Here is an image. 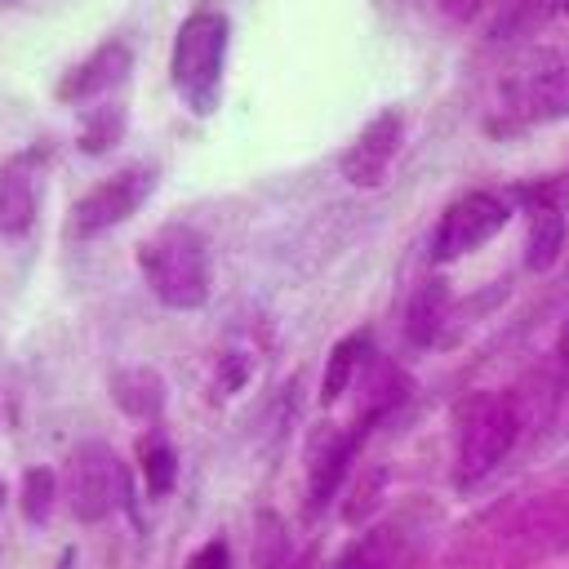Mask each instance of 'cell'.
Returning <instances> with one entry per match:
<instances>
[{
  "instance_id": "11",
  "label": "cell",
  "mask_w": 569,
  "mask_h": 569,
  "mask_svg": "<svg viewBox=\"0 0 569 569\" xmlns=\"http://www.w3.org/2000/svg\"><path fill=\"white\" fill-rule=\"evenodd\" d=\"M129 62H133L129 49H124L120 40H107L102 49H93L80 67H71V71L62 76L58 98H62V102H89V98L116 89V84L129 76Z\"/></svg>"
},
{
  "instance_id": "23",
  "label": "cell",
  "mask_w": 569,
  "mask_h": 569,
  "mask_svg": "<svg viewBox=\"0 0 569 569\" xmlns=\"http://www.w3.org/2000/svg\"><path fill=\"white\" fill-rule=\"evenodd\" d=\"M76 565V551H62V560H58V569H71Z\"/></svg>"
},
{
  "instance_id": "24",
  "label": "cell",
  "mask_w": 569,
  "mask_h": 569,
  "mask_svg": "<svg viewBox=\"0 0 569 569\" xmlns=\"http://www.w3.org/2000/svg\"><path fill=\"white\" fill-rule=\"evenodd\" d=\"M4 498H9V485H4V480H0V507H4Z\"/></svg>"
},
{
  "instance_id": "1",
  "label": "cell",
  "mask_w": 569,
  "mask_h": 569,
  "mask_svg": "<svg viewBox=\"0 0 569 569\" xmlns=\"http://www.w3.org/2000/svg\"><path fill=\"white\" fill-rule=\"evenodd\" d=\"M138 267L164 307L196 311L209 302L213 276H209V249H204L200 231H191L182 222H164L160 231H151L138 244Z\"/></svg>"
},
{
  "instance_id": "18",
  "label": "cell",
  "mask_w": 569,
  "mask_h": 569,
  "mask_svg": "<svg viewBox=\"0 0 569 569\" xmlns=\"http://www.w3.org/2000/svg\"><path fill=\"white\" fill-rule=\"evenodd\" d=\"M53 471L49 467H31L27 476H22V511H27V520L31 525H44L49 520V511H53Z\"/></svg>"
},
{
  "instance_id": "14",
  "label": "cell",
  "mask_w": 569,
  "mask_h": 569,
  "mask_svg": "<svg viewBox=\"0 0 569 569\" xmlns=\"http://www.w3.org/2000/svg\"><path fill=\"white\" fill-rule=\"evenodd\" d=\"M440 316H445V289H440L436 280H427V284L409 298V311H405V333H409V342H418V347L436 342Z\"/></svg>"
},
{
  "instance_id": "4",
  "label": "cell",
  "mask_w": 569,
  "mask_h": 569,
  "mask_svg": "<svg viewBox=\"0 0 569 569\" xmlns=\"http://www.w3.org/2000/svg\"><path fill=\"white\" fill-rule=\"evenodd\" d=\"M67 502L76 520H102L107 511L129 502V471L111 453V445H76V453L67 458Z\"/></svg>"
},
{
  "instance_id": "9",
  "label": "cell",
  "mask_w": 569,
  "mask_h": 569,
  "mask_svg": "<svg viewBox=\"0 0 569 569\" xmlns=\"http://www.w3.org/2000/svg\"><path fill=\"white\" fill-rule=\"evenodd\" d=\"M378 418H382V405H369L351 427H342V431H333V436L325 440V449H320L316 462H311V511H320V507L338 493V485H342L351 458H356L360 445H365V431H369Z\"/></svg>"
},
{
  "instance_id": "10",
  "label": "cell",
  "mask_w": 569,
  "mask_h": 569,
  "mask_svg": "<svg viewBox=\"0 0 569 569\" xmlns=\"http://www.w3.org/2000/svg\"><path fill=\"white\" fill-rule=\"evenodd\" d=\"M511 111H520L529 120L569 116V62L551 58V62H538L533 71H525L511 84Z\"/></svg>"
},
{
  "instance_id": "16",
  "label": "cell",
  "mask_w": 569,
  "mask_h": 569,
  "mask_svg": "<svg viewBox=\"0 0 569 569\" xmlns=\"http://www.w3.org/2000/svg\"><path fill=\"white\" fill-rule=\"evenodd\" d=\"M142 476H147V493L151 498H164L169 489H173V480H178V453H173V445H164V440H142Z\"/></svg>"
},
{
  "instance_id": "7",
  "label": "cell",
  "mask_w": 569,
  "mask_h": 569,
  "mask_svg": "<svg viewBox=\"0 0 569 569\" xmlns=\"http://www.w3.org/2000/svg\"><path fill=\"white\" fill-rule=\"evenodd\" d=\"M400 133H405V120L400 111H378L360 133L356 142L347 147L342 156V178L356 182V187H378L391 169V156L400 147Z\"/></svg>"
},
{
  "instance_id": "19",
  "label": "cell",
  "mask_w": 569,
  "mask_h": 569,
  "mask_svg": "<svg viewBox=\"0 0 569 569\" xmlns=\"http://www.w3.org/2000/svg\"><path fill=\"white\" fill-rule=\"evenodd\" d=\"M338 569H382V538H360L342 551Z\"/></svg>"
},
{
  "instance_id": "13",
  "label": "cell",
  "mask_w": 569,
  "mask_h": 569,
  "mask_svg": "<svg viewBox=\"0 0 569 569\" xmlns=\"http://www.w3.org/2000/svg\"><path fill=\"white\" fill-rule=\"evenodd\" d=\"M111 396L124 413L133 418H156L160 405H164V382L151 373V369H124L111 378Z\"/></svg>"
},
{
  "instance_id": "22",
  "label": "cell",
  "mask_w": 569,
  "mask_h": 569,
  "mask_svg": "<svg viewBox=\"0 0 569 569\" xmlns=\"http://www.w3.org/2000/svg\"><path fill=\"white\" fill-rule=\"evenodd\" d=\"M440 4V13L449 18V22H476L493 0H436Z\"/></svg>"
},
{
  "instance_id": "5",
  "label": "cell",
  "mask_w": 569,
  "mask_h": 569,
  "mask_svg": "<svg viewBox=\"0 0 569 569\" xmlns=\"http://www.w3.org/2000/svg\"><path fill=\"white\" fill-rule=\"evenodd\" d=\"M156 187V173L147 164H133V169H120L111 178H102L98 187H89L76 209H71V236H102L111 231L116 222H124L129 213H138V204L151 196Z\"/></svg>"
},
{
  "instance_id": "25",
  "label": "cell",
  "mask_w": 569,
  "mask_h": 569,
  "mask_svg": "<svg viewBox=\"0 0 569 569\" xmlns=\"http://www.w3.org/2000/svg\"><path fill=\"white\" fill-rule=\"evenodd\" d=\"M565 13H569V0H565Z\"/></svg>"
},
{
  "instance_id": "17",
  "label": "cell",
  "mask_w": 569,
  "mask_h": 569,
  "mask_svg": "<svg viewBox=\"0 0 569 569\" xmlns=\"http://www.w3.org/2000/svg\"><path fill=\"white\" fill-rule=\"evenodd\" d=\"M120 129H124V116H120V107H93L89 111V120H84V129H80V151H89V156H98V151H107L116 138H120Z\"/></svg>"
},
{
  "instance_id": "2",
  "label": "cell",
  "mask_w": 569,
  "mask_h": 569,
  "mask_svg": "<svg viewBox=\"0 0 569 569\" xmlns=\"http://www.w3.org/2000/svg\"><path fill=\"white\" fill-rule=\"evenodd\" d=\"M227 18L218 9H196L173 40V89L196 116H209L218 107V84H222V58H227Z\"/></svg>"
},
{
  "instance_id": "3",
  "label": "cell",
  "mask_w": 569,
  "mask_h": 569,
  "mask_svg": "<svg viewBox=\"0 0 569 569\" xmlns=\"http://www.w3.org/2000/svg\"><path fill=\"white\" fill-rule=\"evenodd\" d=\"M516 431H520V418H516V405L507 396H476L467 405V418H462L458 480L471 485V480L489 476L507 458V449L516 445Z\"/></svg>"
},
{
  "instance_id": "15",
  "label": "cell",
  "mask_w": 569,
  "mask_h": 569,
  "mask_svg": "<svg viewBox=\"0 0 569 569\" xmlns=\"http://www.w3.org/2000/svg\"><path fill=\"white\" fill-rule=\"evenodd\" d=\"M365 360V338H342L333 351H329V365H325V382H320V405H333L347 387H351V373L356 365Z\"/></svg>"
},
{
  "instance_id": "12",
  "label": "cell",
  "mask_w": 569,
  "mask_h": 569,
  "mask_svg": "<svg viewBox=\"0 0 569 569\" xmlns=\"http://www.w3.org/2000/svg\"><path fill=\"white\" fill-rule=\"evenodd\" d=\"M560 244H565V213L547 196V200H538L529 209V236H525V262H529V271H547L556 262Z\"/></svg>"
},
{
  "instance_id": "20",
  "label": "cell",
  "mask_w": 569,
  "mask_h": 569,
  "mask_svg": "<svg viewBox=\"0 0 569 569\" xmlns=\"http://www.w3.org/2000/svg\"><path fill=\"white\" fill-rule=\"evenodd\" d=\"M187 569H231V556H227V542L222 538H213V542H204L191 560H187Z\"/></svg>"
},
{
  "instance_id": "6",
  "label": "cell",
  "mask_w": 569,
  "mask_h": 569,
  "mask_svg": "<svg viewBox=\"0 0 569 569\" xmlns=\"http://www.w3.org/2000/svg\"><path fill=\"white\" fill-rule=\"evenodd\" d=\"M507 218H511V209L493 191H467V196H458L445 209L440 227H436V244H431L436 262H453V258L489 244L507 227Z\"/></svg>"
},
{
  "instance_id": "21",
  "label": "cell",
  "mask_w": 569,
  "mask_h": 569,
  "mask_svg": "<svg viewBox=\"0 0 569 569\" xmlns=\"http://www.w3.org/2000/svg\"><path fill=\"white\" fill-rule=\"evenodd\" d=\"M244 378H249V360H244V356H227V360L218 365V391H240Z\"/></svg>"
},
{
  "instance_id": "8",
  "label": "cell",
  "mask_w": 569,
  "mask_h": 569,
  "mask_svg": "<svg viewBox=\"0 0 569 569\" xmlns=\"http://www.w3.org/2000/svg\"><path fill=\"white\" fill-rule=\"evenodd\" d=\"M40 151H18L0 164V236H22L40 209Z\"/></svg>"
}]
</instances>
